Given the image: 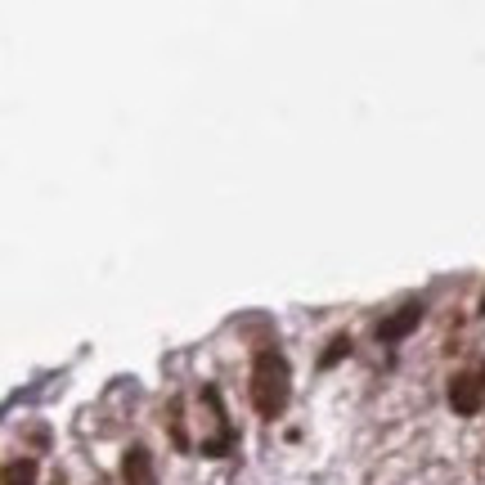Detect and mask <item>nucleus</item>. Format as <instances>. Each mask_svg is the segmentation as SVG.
<instances>
[{
    "mask_svg": "<svg viewBox=\"0 0 485 485\" xmlns=\"http://www.w3.org/2000/svg\"><path fill=\"white\" fill-rule=\"evenodd\" d=\"M342 356H351V338H347V333H342V338H333V342H328V351H324V368H333V364L342 360Z\"/></svg>",
    "mask_w": 485,
    "mask_h": 485,
    "instance_id": "obj_6",
    "label": "nucleus"
},
{
    "mask_svg": "<svg viewBox=\"0 0 485 485\" xmlns=\"http://www.w3.org/2000/svg\"><path fill=\"white\" fill-rule=\"evenodd\" d=\"M481 310H485V297H481Z\"/></svg>",
    "mask_w": 485,
    "mask_h": 485,
    "instance_id": "obj_7",
    "label": "nucleus"
},
{
    "mask_svg": "<svg viewBox=\"0 0 485 485\" xmlns=\"http://www.w3.org/2000/svg\"><path fill=\"white\" fill-rule=\"evenodd\" d=\"M450 404H454V414H477L485 404V386H481V377H472V373H459L454 382H450Z\"/></svg>",
    "mask_w": 485,
    "mask_h": 485,
    "instance_id": "obj_2",
    "label": "nucleus"
},
{
    "mask_svg": "<svg viewBox=\"0 0 485 485\" xmlns=\"http://www.w3.org/2000/svg\"><path fill=\"white\" fill-rule=\"evenodd\" d=\"M292 395V368L279 351H261L252 364V404L261 418H279Z\"/></svg>",
    "mask_w": 485,
    "mask_h": 485,
    "instance_id": "obj_1",
    "label": "nucleus"
},
{
    "mask_svg": "<svg viewBox=\"0 0 485 485\" xmlns=\"http://www.w3.org/2000/svg\"><path fill=\"white\" fill-rule=\"evenodd\" d=\"M418 324H423V301H404L391 319L377 324V338H382V342H400V338H409Z\"/></svg>",
    "mask_w": 485,
    "mask_h": 485,
    "instance_id": "obj_3",
    "label": "nucleus"
},
{
    "mask_svg": "<svg viewBox=\"0 0 485 485\" xmlns=\"http://www.w3.org/2000/svg\"><path fill=\"white\" fill-rule=\"evenodd\" d=\"M54 485H63V481H54Z\"/></svg>",
    "mask_w": 485,
    "mask_h": 485,
    "instance_id": "obj_8",
    "label": "nucleus"
},
{
    "mask_svg": "<svg viewBox=\"0 0 485 485\" xmlns=\"http://www.w3.org/2000/svg\"><path fill=\"white\" fill-rule=\"evenodd\" d=\"M121 481L126 485H157V472H153V454L144 445H130L126 459H121Z\"/></svg>",
    "mask_w": 485,
    "mask_h": 485,
    "instance_id": "obj_4",
    "label": "nucleus"
},
{
    "mask_svg": "<svg viewBox=\"0 0 485 485\" xmlns=\"http://www.w3.org/2000/svg\"><path fill=\"white\" fill-rule=\"evenodd\" d=\"M5 485H36V463L32 459H14L5 468Z\"/></svg>",
    "mask_w": 485,
    "mask_h": 485,
    "instance_id": "obj_5",
    "label": "nucleus"
}]
</instances>
